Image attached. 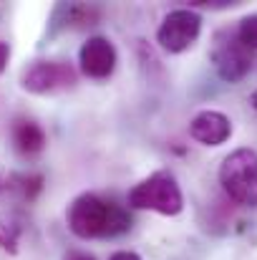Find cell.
<instances>
[{"mask_svg":"<svg viewBox=\"0 0 257 260\" xmlns=\"http://www.w3.org/2000/svg\"><path fill=\"white\" fill-rule=\"evenodd\" d=\"M18 235H20V228L18 225L0 222V248H5L10 253H18Z\"/></svg>","mask_w":257,"mask_h":260,"instance_id":"cell-12","label":"cell"},{"mask_svg":"<svg viewBox=\"0 0 257 260\" xmlns=\"http://www.w3.org/2000/svg\"><path fill=\"white\" fill-rule=\"evenodd\" d=\"M108 260H141L136 253H131V250H119V253H114Z\"/></svg>","mask_w":257,"mask_h":260,"instance_id":"cell-14","label":"cell"},{"mask_svg":"<svg viewBox=\"0 0 257 260\" xmlns=\"http://www.w3.org/2000/svg\"><path fill=\"white\" fill-rule=\"evenodd\" d=\"M63 260H96L93 255H88V253H79V250H74V253H68Z\"/></svg>","mask_w":257,"mask_h":260,"instance_id":"cell-15","label":"cell"},{"mask_svg":"<svg viewBox=\"0 0 257 260\" xmlns=\"http://www.w3.org/2000/svg\"><path fill=\"white\" fill-rule=\"evenodd\" d=\"M68 228L74 235L91 240V238H116L129 233L131 228V217L129 212L116 205L108 202L93 192H86L81 197H76L68 207Z\"/></svg>","mask_w":257,"mask_h":260,"instance_id":"cell-1","label":"cell"},{"mask_svg":"<svg viewBox=\"0 0 257 260\" xmlns=\"http://www.w3.org/2000/svg\"><path fill=\"white\" fill-rule=\"evenodd\" d=\"M0 192H3V179H0Z\"/></svg>","mask_w":257,"mask_h":260,"instance_id":"cell-17","label":"cell"},{"mask_svg":"<svg viewBox=\"0 0 257 260\" xmlns=\"http://www.w3.org/2000/svg\"><path fill=\"white\" fill-rule=\"evenodd\" d=\"M8 58H10V46L0 41V74H3V69L8 66Z\"/></svg>","mask_w":257,"mask_h":260,"instance_id":"cell-13","label":"cell"},{"mask_svg":"<svg viewBox=\"0 0 257 260\" xmlns=\"http://www.w3.org/2000/svg\"><path fill=\"white\" fill-rule=\"evenodd\" d=\"M199 30H202L199 13H194L189 8H176V10L167 13V18L162 20V25L157 30V41L164 51L181 53L194 46V41L199 38Z\"/></svg>","mask_w":257,"mask_h":260,"instance_id":"cell-5","label":"cell"},{"mask_svg":"<svg viewBox=\"0 0 257 260\" xmlns=\"http://www.w3.org/2000/svg\"><path fill=\"white\" fill-rule=\"evenodd\" d=\"M10 184H13V189H15L23 200L33 202V200L38 197V192L43 189V177H41V174H15V177L10 179Z\"/></svg>","mask_w":257,"mask_h":260,"instance_id":"cell-10","label":"cell"},{"mask_svg":"<svg viewBox=\"0 0 257 260\" xmlns=\"http://www.w3.org/2000/svg\"><path fill=\"white\" fill-rule=\"evenodd\" d=\"M20 84L30 93H53L58 88H68L76 84V71L63 61H33L23 76Z\"/></svg>","mask_w":257,"mask_h":260,"instance_id":"cell-6","label":"cell"},{"mask_svg":"<svg viewBox=\"0 0 257 260\" xmlns=\"http://www.w3.org/2000/svg\"><path fill=\"white\" fill-rule=\"evenodd\" d=\"M237 30V38L250 48V51H257V13L255 15H247L240 20V25L235 28Z\"/></svg>","mask_w":257,"mask_h":260,"instance_id":"cell-11","label":"cell"},{"mask_svg":"<svg viewBox=\"0 0 257 260\" xmlns=\"http://www.w3.org/2000/svg\"><path fill=\"white\" fill-rule=\"evenodd\" d=\"M13 144H15V149L20 154L33 157V154L43 152V147H46V132L33 119H18L13 124Z\"/></svg>","mask_w":257,"mask_h":260,"instance_id":"cell-9","label":"cell"},{"mask_svg":"<svg viewBox=\"0 0 257 260\" xmlns=\"http://www.w3.org/2000/svg\"><path fill=\"white\" fill-rule=\"evenodd\" d=\"M189 134L199 144L219 147L232 137V121L222 111H199L189 124Z\"/></svg>","mask_w":257,"mask_h":260,"instance_id":"cell-8","label":"cell"},{"mask_svg":"<svg viewBox=\"0 0 257 260\" xmlns=\"http://www.w3.org/2000/svg\"><path fill=\"white\" fill-rule=\"evenodd\" d=\"M79 61H81V71L88 79H108L116 69V48L108 38L93 36L81 46Z\"/></svg>","mask_w":257,"mask_h":260,"instance_id":"cell-7","label":"cell"},{"mask_svg":"<svg viewBox=\"0 0 257 260\" xmlns=\"http://www.w3.org/2000/svg\"><path fill=\"white\" fill-rule=\"evenodd\" d=\"M212 63L222 81L237 84L252 71L255 51H250L237 38V30H219L214 36V46H212Z\"/></svg>","mask_w":257,"mask_h":260,"instance_id":"cell-4","label":"cell"},{"mask_svg":"<svg viewBox=\"0 0 257 260\" xmlns=\"http://www.w3.org/2000/svg\"><path fill=\"white\" fill-rule=\"evenodd\" d=\"M129 207L134 210H152V212H159V215H179L181 207H184V197H181V189L174 179L171 172H154L149 174L146 179H141L126 197Z\"/></svg>","mask_w":257,"mask_h":260,"instance_id":"cell-3","label":"cell"},{"mask_svg":"<svg viewBox=\"0 0 257 260\" xmlns=\"http://www.w3.org/2000/svg\"><path fill=\"white\" fill-rule=\"evenodd\" d=\"M219 184L235 205L257 207V152L235 149L219 167Z\"/></svg>","mask_w":257,"mask_h":260,"instance_id":"cell-2","label":"cell"},{"mask_svg":"<svg viewBox=\"0 0 257 260\" xmlns=\"http://www.w3.org/2000/svg\"><path fill=\"white\" fill-rule=\"evenodd\" d=\"M250 104H252V106H255V109H257V91H255V93H252V96H250Z\"/></svg>","mask_w":257,"mask_h":260,"instance_id":"cell-16","label":"cell"}]
</instances>
